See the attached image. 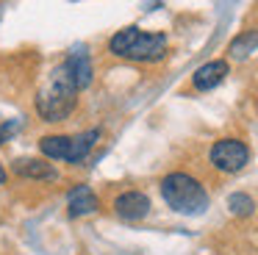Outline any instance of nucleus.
<instances>
[{"instance_id":"obj_2","label":"nucleus","mask_w":258,"mask_h":255,"mask_svg":"<svg viewBox=\"0 0 258 255\" xmlns=\"http://www.w3.org/2000/svg\"><path fill=\"white\" fill-rule=\"evenodd\" d=\"M161 197L172 211L186 216L206 214L208 208V192L203 188L200 180H195L186 172H169L161 180Z\"/></svg>"},{"instance_id":"obj_6","label":"nucleus","mask_w":258,"mask_h":255,"mask_svg":"<svg viewBox=\"0 0 258 255\" xmlns=\"http://www.w3.org/2000/svg\"><path fill=\"white\" fill-rule=\"evenodd\" d=\"M100 208V200H97V194L92 192L89 186H84V183H78V186H73L67 192V211L70 216H89L95 214V211Z\"/></svg>"},{"instance_id":"obj_15","label":"nucleus","mask_w":258,"mask_h":255,"mask_svg":"<svg viewBox=\"0 0 258 255\" xmlns=\"http://www.w3.org/2000/svg\"><path fill=\"white\" fill-rule=\"evenodd\" d=\"M3 183H6V169L0 166V186H3Z\"/></svg>"},{"instance_id":"obj_4","label":"nucleus","mask_w":258,"mask_h":255,"mask_svg":"<svg viewBox=\"0 0 258 255\" xmlns=\"http://www.w3.org/2000/svg\"><path fill=\"white\" fill-rule=\"evenodd\" d=\"M208 161H211L214 169L219 172H239L247 166L250 161V150H247L244 142L239 139H219V142L211 144V153H208Z\"/></svg>"},{"instance_id":"obj_13","label":"nucleus","mask_w":258,"mask_h":255,"mask_svg":"<svg viewBox=\"0 0 258 255\" xmlns=\"http://www.w3.org/2000/svg\"><path fill=\"white\" fill-rule=\"evenodd\" d=\"M228 208H230V214H236V216H250L252 211H255V203H252L250 194L233 192V194L228 197Z\"/></svg>"},{"instance_id":"obj_3","label":"nucleus","mask_w":258,"mask_h":255,"mask_svg":"<svg viewBox=\"0 0 258 255\" xmlns=\"http://www.w3.org/2000/svg\"><path fill=\"white\" fill-rule=\"evenodd\" d=\"M108 50L119 58H131V61H161L167 53V36L164 33H147L139 28H125L117 31L108 42Z\"/></svg>"},{"instance_id":"obj_7","label":"nucleus","mask_w":258,"mask_h":255,"mask_svg":"<svg viewBox=\"0 0 258 255\" xmlns=\"http://www.w3.org/2000/svg\"><path fill=\"white\" fill-rule=\"evenodd\" d=\"M225 75H228V61L217 58V61H208V64L197 67V72L191 75V83L200 92H211V89H217L225 81Z\"/></svg>"},{"instance_id":"obj_11","label":"nucleus","mask_w":258,"mask_h":255,"mask_svg":"<svg viewBox=\"0 0 258 255\" xmlns=\"http://www.w3.org/2000/svg\"><path fill=\"white\" fill-rule=\"evenodd\" d=\"M39 150L45 158H64L70 155V136H42Z\"/></svg>"},{"instance_id":"obj_8","label":"nucleus","mask_w":258,"mask_h":255,"mask_svg":"<svg viewBox=\"0 0 258 255\" xmlns=\"http://www.w3.org/2000/svg\"><path fill=\"white\" fill-rule=\"evenodd\" d=\"M64 67L70 70V75H73V81H75V86H78V92H81V89H86V86L92 83V61H89V53H86V50L75 47L73 53L67 55Z\"/></svg>"},{"instance_id":"obj_9","label":"nucleus","mask_w":258,"mask_h":255,"mask_svg":"<svg viewBox=\"0 0 258 255\" xmlns=\"http://www.w3.org/2000/svg\"><path fill=\"white\" fill-rule=\"evenodd\" d=\"M100 142V128H89V131L78 133V136H70V155L67 164H84L86 155L92 153V147Z\"/></svg>"},{"instance_id":"obj_5","label":"nucleus","mask_w":258,"mask_h":255,"mask_svg":"<svg viewBox=\"0 0 258 255\" xmlns=\"http://www.w3.org/2000/svg\"><path fill=\"white\" fill-rule=\"evenodd\" d=\"M114 211H117V216L125 219V222L145 219L147 211H150V200H147V194H142V192H122L117 200H114Z\"/></svg>"},{"instance_id":"obj_10","label":"nucleus","mask_w":258,"mask_h":255,"mask_svg":"<svg viewBox=\"0 0 258 255\" xmlns=\"http://www.w3.org/2000/svg\"><path fill=\"white\" fill-rule=\"evenodd\" d=\"M14 172L20 177H31V180H58L56 166L42 161V158H20L14 164Z\"/></svg>"},{"instance_id":"obj_1","label":"nucleus","mask_w":258,"mask_h":255,"mask_svg":"<svg viewBox=\"0 0 258 255\" xmlns=\"http://www.w3.org/2000/svg\"><path fill=\"white\" fill-rule=\"evenodd\" d=\"M78 103V86L67 67H56L47 75V83L36 92V114L45 122H61L64 116L73 114Z\"/></svg>"},{"instance_id":"obj_12","label":"nucleus","mask_w":258,"mask_h":255,"mask_svg":"<svg viewBox=\"0 0 258 255\" xmlns=\"http://www.w3.org/2000/svg\"><path fill=\"white\" fill-rule=\"evenodd\" d=\"M255 47H258V31H244L241 36H236L233 42H230L228 53L233 55V58H244V55Z\"/></svg>"},{"instance_id":"obj_14","label":"nucleus","mask_w":258,"mask_h":255,"mask_svg":"<svg viewBox=\"0 0 258 255\" xmlns=\"http://www.w3.org/2000/svg\"><path fill=\"white\" fill-rule=\"evenodd\" d=\"M20 128V119H9V122H3V128H0V147L6 144V139L12 136L14 131Z\"/></svg>"}]
</instances>
